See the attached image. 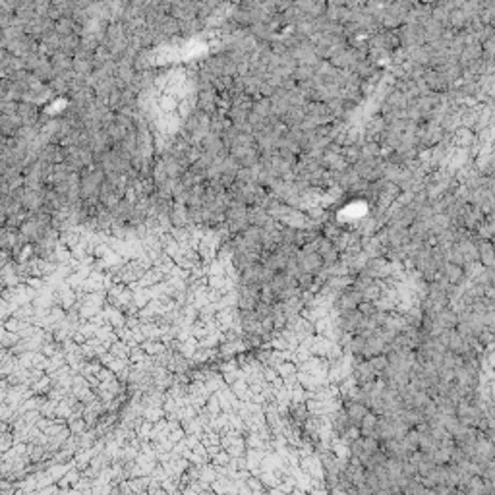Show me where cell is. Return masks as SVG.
<instances>
[{
  "mask_svg": "<svg viewBox=\"0 0 495 495\" xmlns=\"http://www.w3.org/2000/svg\"><path fill=\"white\" fill-rule=\"evenodd\" d=\"M323 265V258L319 256V252H310L306 250L300 258H298V267L304 271V273H315L319 271Z\"/></svg>",
  "mask_w": 495,
  "mask_h": 495,
  "instance_id": "obj_1",
  "label": "cell"
},
{
  "mask_svg": "<svg viewBox=\"0 0 495 495\" xmlns=\"http://www.w3.org/2000/svg\"><path fill=\"white\" fill-rule=\"evenodd\" d=\"M346 414H348V418H350L352 424L360 426L362 420H364V416L367 414V406H365L364 402H352V404L346 408Z\"/></svg>",
  "mask_w": 495,
  "mask_h": 495,
  "instance_id": "obj_2",
  "label": "cell"
},
{
  "mask_svg": "<svg viewBox=\"0 0 495 495\" xmlns=\"http://www.w3.org/2000/svg\"><path fill=\"white\" fill-rule=\"evenodd\" d=\"M443 271H445V279L449 283H459L462 279V269H461L459 263H447Z\"/></svg>",
  "mask_w": 495,
  "mask_h": 495,
  "instance_id": "obj_3",
  "label": "cell"
},
{
  "mask_svg": "<svg viewBox=\"0 0 495 495\" xmlns=\"http://www.w3.org/2000/svg\"><path fill=\"white\" fill-rule=\"evenodd\" d=\"M360 428H362L364 435H375L377 433V418H375V414L367 412L364 420H362V424H360Z\"/></svg>",
  "mask_w": 495,
  "mask_h": 495,
  "instance_id": "obj_4",
  "label": "cell"
},
{
  "mask_svg": "<svg viewBox=\"0 0 495 495\" xmlns=\"http://www.w3.org/2000/svg\"><path fill=\"white\" fill-rule=\"evenodd\" d=\"M319 256L323 258L325 263H333V261L337 260V248H333L331 244H321V248H319Z\"/></svg>",
  "mask_w": 495,
  "mask_h": 495,
  "instance_id": "obj_5",
  "label": "cell"
},
{
  "mask_svg": "<svg viewBox=\"0 0 495 495\" xmlns=\"http://www.w3.org/2000/svg\"><path fill=\"white\" fill-rule=\"evenodd\" d=\"M480 258H482V261H484L486 265H494L495 263V250L494 248H490V246H484V248L480 250Z\"/></svg>",
  "mask_w": 495,
  "mask_h": 495,
  "instance_id": "obj_6",
  "label": "cell"
}]
</instances>
